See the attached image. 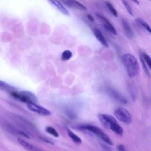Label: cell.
I'll return each instance as SVG.
<instances>
[{
    "label": "cell",
    "instance_id": "6da1fadb",
    "mask_svg": "<svg viewBox=\"0 0 151 151\" xmlns=\"http://www.w3.org/2000/svg\"><path fill=\"white\" fill-rule=\"evenodd\" d=\"M122 61L128 76L133 78L139 72V65L136 57L131 54L126 53L122 56Z\"/></svg>",
    "mask_w": 151,
    "mask_h": 151
},
{
    "label": "cell",
    "instance_id": "7a4b0ae2",
    "mask_svg": "<svg viewBox=\"0 0 151 151\" xmlns=\"http://www.w3.org/2000/svg\"><path fill=\"white\" fill-rule=\"evenodd\" d=\"M98 119L104 127L109 128L116 134L122 136L123 134V129L119 124L116 119L111 115L100 114L98 115Z\"/></svg>",
    "mask_w": 151,
    "mask_h": 151
},
{
    "label": "cell",
    "instance_id": "3957f363",
    "mask_svg": "<svg viewBox=\"0 0 151 151\" xmlns=\"http://www.w3.org/2000/svg\"><path fill=\"white\" fill-rule=\"evenodd\" d=\"M81 129L88 131L92 133H93L95 136L100 138L101 140L105 142L106 144L112 146L113 145V142L110 139V138L99 127L91 125V124H85L80 127Z\"/></svg>",
    "mask_w": 151,
    "mask_h": 151
},
{
    "label": "cell",
    "instance_id": "277c9868",
    "mask_svg": "<svg viewBox=\"0 0 151 151\" xmlns=\"http://www.w3.org/2000/svg\"><path fill=\"white\" fill-rule=\"evenodd\" d=\"M11 96L22 102L28 103H35L37 101L36 96L30 91H12Z\"/></svg>",
    "mask_w": 151,
    "mask_h": 151
},
{
    "label": "cell",
    "instance_id": "5b68a950",
    "mask_svg": "<svg viewBox=\"0 0 151 151\" xmlns=\"http://www.w3.org/2000/svg\"><path fill=\"white\" fill-rule=\"evenodd\" d=\"M114 115L117 120L127 124H130L132 121L130 113L127 110L123 107H119L118 109L115 110L114 112Z\"/></svg>",
    "mask_w": 151,
    "mask_h": 151
},
{
    "label": "cell",
    "instance_id": "8992f818",
    "mask_svg": "<svg viewBox=\"0 0 151 151\" xmlns=\"http://www.w3.org/2000/svg\"><path fill=\"white\" fill-rule=\"evenodd\" d=\"M26 104L28 110L32 112L45 116L51 114V112L50 111V110L42 107V106L37 104L36 103H28Z\"/></svg>",
    "mask_w": 151,
    "mask_h": 151
},
{
    "label": "cell",
    "instance_id": "52a82bcc",
    "mask_svg": "<svg viewBox=\"0 0 151 151\" xmlns=\"http://www.w3.org/2000/svg\"><path fill=\"white\" fill-rule=\"evenodd\" d=\"M96 16L101 21V22H103V26L106 29H107L108 31H109L110 33L114 35H117L116 30L115 29L114 27L112 25L111 22L105 17L99 14H96Z\"/></svg>",
    "mask_w": 151,
    "mask_h": 151
},
{
    "label": "cell",
    "instance_id": "ba28073f",
    "mask_svg": "<svg viewBox=\"0 0 151 151\" xmlns=\"http://www.w3.org/2000/svg\"><path fill=\"white\" fill-rule=\"evenodd\" d=\"M48 2L54 8H55L58 11H59L63 15L68 16L69 12L65 8V7L58 0H48Z\"/></svg>",
    "mask_w": 151,
    "mask_h": 151
},
{
    "label": "cell",
    "instance_id": "9c48e42d",
    "mask_svg": "<svg viewBox=\"0 0 151 151\" xmlns=\"http://www.w3.org/2000/svg\"><path fill=\"white\" fill-rule=\"evenodd\" d=\"M65 4L70 8H74L76 9L81 10V11H86L87 10V8L81 4L80 2L76 1V0H65Z\"/></svg>",
    "mask_w": 151,
    "mask_h": 151
},
{
    "label": "cell",
    "instance_id": "30bf717a",
    "mask_svg": "<svg viewBox=\"0 0 151 151\" xmlns=\"http://www.w3.org/2000/svg\"><path fill=\"white\" fill-rule=\"evenodd\" d=\"M93 34H94L95 37L100 42V44L105 47H108L109 44H108L107 41H106L105 37H104L103 33L101 32V31L97 28H94V29H93Z\"/></svg>",
    "mask_w": 151,
    "mask_h": 151
},
{
    "label": "cell",
    "instance_id": "8fae6325",
    "mask_svg": "<svg viewBox=\"0 0 151 151\" xmlns=\"http://www.w3.org/2000/svg\"><path fill=\"white\" fill-rule=\"evenodd\" d=\"M109 93L111 96V97L113 99H114L118 101L120 103H127V100L126 99V98L123 96L120 93H119L118 91H116L115 90L113 89V88H111L109 90Z\"/></svg>",
    "mask_w": 151,
    "mask_h": 151
},
{
    "label": "cell",
    "instance_id": "7c38bea8",
    "mask_svg": "<svg viewBox=\"0 0 151 151\" xmlns=\"http://www.w3.org/2000/svg\"><path fill=\"white\" fill-rule=\"evenodd\" d=\"M122 25L123 28V30L124 31V33L126 35L127 37L129 38H132L133 37V32L131 29V27L128 22V21L125 19H122Z\"/></svg>",
    "mask_w": 151,
    "mask_h": 151
},
{
    "label": "cell",
    "instance_id": "4fadbf2b",
    "mask_svg": "<svg viewBox=\"0 0 151 151\" xmlns=\"http://www.w3.org/2000/svg\"><path fill=\"white\" fill-rule=\"evenodd\" d=\"M17 140H18V142L24 148H25L28 151H38L37 149H36L32 144L28 143V142L25 141V140H24L22 139H21V138H18L17 139Z\"/></svg>",
    "mask_w": 151,
    "mask_h": 151
},
{
    "label": "cell",
    "instance_id": "5bb4252c",
    "mask_svg": "<svg viewBox=\"0 0 151 151\" xmlns=\"http://www.w3.org/2000/svg\"><path fill=\"white\" fill-rule=\"evenodd\" d=\"M67 130V134L68 135V136L71 138V139L76 144L78 145V144H80L82 143V141H81V139L80 137H78V136H77L75 133H74L70 129L67 128L66 129Z\"/></svg>",
    "mask_w": 151,
    "mask_h": 151
},
{
    "label": "cell",
    "instance_id": "9a60e30c",
    "mask_svg": "<svg viewBox=\"0 0 151 151\" xmlns=\"http://www.w3.org/2000/svg\"><path fill=\"white\" fill-rule=\"evenodd\" d=\"M136 23L140 27L144 28L150 34H151V27L143 19H141V18H137L136 19Z\"/></svg>",
    "mask_w": 151,
    "mask_h": 151
},
{
    "label": "cell",
    "instance_id": "2e32d148",
    "mask_svg": "<svg viewBox=\"0 0 151 151\" xmlns=\"http://www.w3.org/2000/svg\"><path fill=\"white\" fill-rule=\"evenodd\" d=\"M72 55H73V54H72L71 51L67 50L64 51L62 52L61 55V59L62 61H67L71 58Z\"/></svg>",
    "mask_w": 151,
    "mask_h": 151
},
{
    "label": "cell",
    "instance_id": "e0dca14e",
    "mask_svg": "<svg viewBox=\"0 0 151 151\" xmlns=\"http://www.w3.org/2000/svg\"><path fill=\"white\" fill-rule=\"evenodd\" d=\"M45 131L54 137H57L59 136V134L57 132V131L51 126H47L45 128Z\"/></svg>",
    "mask_w": 151,
    "mask_h": 151
},
{
    "label": "cell",
    "instance_id": "ac0fdd59",
    "mask_svg": "<svg viewBox=\"0 0 151 151\" xmlns=\"http://www.w3.org/2000/svg\"><path fill=\"white\" fill-rule=\"evenodd\" d=\"M106 5L109 10L110 11V12L116 17H118V13L116 9L114 8V7L112 5V4L109 2H106Z\"/></svg>",
    "mask_w": 151,
    "mask_h": 151
},
{
    "label": "cell",
    "instance_id": "d6986e66",
    "mask_svg": "<svg viewBox=\"0 0 151 151\" xmlns=\"http://www.w3.org/2000/svg\"><path fill=\"white\" fill-rule=\"evenodd\" d=\"M142 55L147 67L151 70V57L146 52H142Z\"/></svg>",
    "mask_w": 151,
    "mask_h": 151
},
{
    "label": "cell",
    "instance_id": "ffe728a7",
    "mask_svg": "<svg viewBox=\"0 0 151 151\" xmlns=\"http://www.w3.org/2000/svg\"><path fill=\"white\" fill-rule=\"evenodd\" d=\"M140 61H141V63L142 64V65H143V70H145L146 74H147L148 76H149V72L148 71V69H147V65L145 62V61L143 59V55H142V53L140 52Z\"/></svg>",
    "mask_w": 151,
    "mask_h": 151
},
{
    "label": "cell",
    "instance_id": "44dd1931",
    "mask_svg": "<svg viewBox=\"0 0 151 151\" xmlns=\"http://www.w3.org/2000/svg\"><path fill=\"white\" fill-rule=\"evenodd\" d=\"M122 3H123L124 6L126 8V10L127 11V12L129 13V14L132 16H133V10L132 9V8L130 7V6L129 5V4L125 0H122Z\"/></svg>",
    "mask_w": 151,
    "mask_h": 151
},
{
    "label": "cell",
    "instance_id": "7402d4cb",
    "mask_svg": "<svg viewBox=\"0 0 151 151\" xmlns=\"http://www.w3.org/2000/svg\"><path fill=\"white\" fill-rule=\"evenodd\" d=\"M117 149L119 151H126V149L125 147L122 144H119L117 146Z\"/></svg>",
    "mask_w": 151,
    "mask_h": 151
},
{
    "label": "cell",
    "instance_id": "603a6c76",
    "mask_svg": "<svg viewBox=\"0 0 151 151\" xmlns=\"http://www.w3.org/2000/svg\"><path fill=\"white\" fill-rule=\"evenodd\" d=\"M8 86V85L5 83V82L0 80V87H5V88H7V87Z\"/></svg>",
    "mask_w": 151,
    "mask_h": 151
},
{
    "label": "cell",
    "instance_id": "cb8c5ba5",
    "mask_svg": "<svg viewBox=\"0 0 151 151\" xmlns=\"http://www.w3.org/2000/svg\"><path fill=\"white\" fill-rule=\"evenodd\" d=\"M87 17H88V18L90 20V21H94V19H93V18L92 17V16L91 15H87Z\"/></svg>",
    "mask_w": 151,
    "mask_h": 151
},
{
    "label": "cell",
    "instance_id": "d4e9b609",
    "mask_svg": "<svg viewBox=\"0 0 151 151\" xmlns=\"http://www.w3.org/2000/svg\"><path fill=\"white\" fill-rule=\"evenodd\" d=\"M130 1H133V2H134L135 4H136L137 5H139V1H138L137 0H130Z\"/></svg>",
    "mask_w": 151,
    "mask_h": 151
},
{
    "label": "cell",
    "instance_id": "484cf974",
    "mask_svg": "<svg viewBox=\"0 0 151 151\" xmlns=\"http://www.w3.org/2000/svg\"><path fill=\"white\" fill-rule=\"evenodd\" d=\"M150 101H151V100H150Z\"/></svg>",
    "mask_w": 151,
    "mask_h": 151
}]
</instances>
